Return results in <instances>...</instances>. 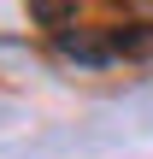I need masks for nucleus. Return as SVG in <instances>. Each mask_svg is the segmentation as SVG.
Wrapping results in <instances>:
<instances>
[{
	"label": "nucleus",
	"instance_id": "obj_1",
	"mask_svg": "<svg viewBox=\"0 0 153 159\" xmlns=\"http://www.w3.org/2000/svg\"><path fill=\"white\" fill-rule=\"evenodd\" d=\"M112 41V59H153V24H118L106 30Z\"/></svg>",
	"mask_w": 153,
	"mask_h": 159
}]
</instances>
